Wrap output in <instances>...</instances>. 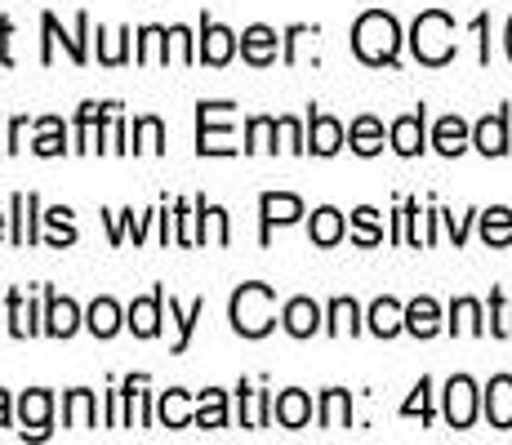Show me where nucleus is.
Instances as JSON below:
<instances>
[{
  "label": "nucleus",
  "instance_id": "nucleus-1",
  "mask_svg": "<svg viewBox=\"0 0 512 445\" xmlns=\"http://www.w3.org/2000/svg\"><path fill=\"white\" fill-rule=\"evenodd\" d=\"M401 23L388 14V9H366V14L352 23V54L366 67H397L401 63Z\"/></svg>",
  "mask_w": 512,
  "mask_h": 445
},
{
  "label": "nucleus",
  "instance_id": "nucleus-2",
  "mask_svg": "<svg viewBox=\"0 0 512 445\" xmlns=\"http://www.w3.org/2000/svg\"><path fill=\"white\" fill-rule=\"evenodd\" d=\"M228 321L241 339H268L277 330V290L263 281H245L228 299Z\"/></svg>",
  "mask_w": 512,
  "mask_h": 445
},
{
  "label": "nucleus",
  "instance_id": "nucleus-3",
  "mask_svg": "<svg viewBox=\"0 0 512 445\" xmlns=\"http://www.w3.org/2000/svg\"><path fill=\"white\" fill-rule=\"evenodd\" d=\"M410 54L419 58L423 67H446L455 63L459 41H455V18L446 9H423V14L410 23Z\"/></svg>",
  "mask_w": 512,
  "mask_h": 445
},
{
  "label": "nucleus",
  "instance_id": "nucleus-4",
  "mask_svg": "<svg viewBox=\"0 0 512 445\" xmlns=\"http://www.w3.org/2000/svg\"><path fill=\"white\" fill-rule=\"evenodd\" d=\"M236 103L228 98H201L196 103V156H236Z\"/></svg>",
  "mask_w": 512,
  "mask_h": 445
},
{
  "label": "nucleus",
  "instance_id": "nucleus-5",
  "mask_svg": "<svg viewBox=\"0 0 512 445\" xmlns=\"http://www.w3.org/2000/svg\"><path fill=\"white\" fill-rule=\"evenodd\" d=\"M90 14H85V9H81V14H76V23H72V32H63V23H58V18L54 14H41V63L49 67V63H54V49L58 45H63L67 49V58H72V63L76 67H85V63H90Z\"/></svg>",
  "mask_w": 512,
  "mask_h": 445
},
{
  "label": "nucleus",
  "instance_id": "nucleus-6",
  "mask_svg": "<svg viewBox=\"0 0 512 445\" xmlns=\"http://www.w3.org/2000/svg\"><path fill=\"white\" fill-rule=\"evenodd\" d=\"M441 410H446L450 428L468 432L472 423H477V414H481V388L468 379V374H455V379L446 383V392H441Z\"/></svg>",
  "mask_w": 512,
  "mask_h": 445
},
{
  "label": "nucleus",
  "instance_id": "nucleus-7",
  "mask_svg": "<svg viewBox=\"0 0 512 445\" xmlns=\"http://www.w3.org/2000/svg\"><path fill=\"white\" fill-rule=\"evenodd\" d=\"M236 49H241V36H236L232 27H223L219 18L201 14V32H196V63L228 67L232 58H236Z\"/></svg>",
  "mask_w": 512,
  "mask_h": 445
},
{
  "label": "nucleus",
  "instance_id": "nucleus-8",
  "mask_svg": "<svg viewBox=\"0 0 512 445\" xmlns=\"http://www.w3.org/2000/svg\"><path fill=\"white\" fill-rule=\"evenodd\" d=\"M41 196L36 192H14L9 196V241L18 250H32L41 245Z\"/></svg>",
  "mask_w": 512,
  "mask_h": 445
},
{
  "label": "nucleus",
  "instance_id": "nucleus-9",
  "mask_svg": "<svg viewBox=\"0 0 512 445\" xmlns=\"http://www.w3.org/2000/svg\"><path fill=\"white\" fill-rule=\"evenodd\" d=\"M303 201L294 192H263L259 196V245L268 250L272 245V227H290L303 219Z\"/></svg>",
  "mask_w": 512,
  "mask_h": 445
},
{
  "label": "nucleus",
  "instance_id": "nucleus-10",
  "mask_svg": "<svg viewBox=\"0 0 512 445\" xmlns=\"http://www.w3.org/2000/svg\"><path fill=\"white\" fill-rule=\"evenodd\" d=\"M18 423H23V441H45L49 432H54V392L49 388H27L23 397H18Z\"/></svg>",
  "mask_w": 512,
  "mask_h": 445
},
{
  "label": "nucleus",
  "instance_id": "nucleus-11",
  "mask_svg": "<svg viewBox=\"0 0 512 445\" xmlns=\"http://www.w3.org/2000/svg\"><path fill=\"white\" fill-rule=\"evenodd\" d=\"M388 147L397 156H406V161H415L423 156V147H428V107H415V112L397 116V121L388 125Z\"/></svg>",
  "mask_w": 512,
  "mask_h": 445
},
{
  "label": "nucleus",
  "instance_id": "nucleus-12",
  "mask_svg": "<svg viewBox=\"0 0 512 445\" xmlns=\"http://www.w3.org/2000/svg\"><path fill=\"white\" fill-rule=\"evenodd\" d=\"M348 147V130L339 116L321 112L317 103L308 107V156H339Z\"/></svg>",
  "mask_w": 512,
  "mask_h": 445
},
{
  "label": "nucleus",
  "instance_id": "nucleus-13",
  "mask_svg": "<svg viewBox=\"0 0 512 445\" xmlns=\"http://www.w3.org/2000/svg\"><path fill=\"white\" fill-rule=\"evenodd\" d=\"M165 285H156L152 294H143V299H134L130 308H125V330L134 334V339H156L161 334V321H165Z\"/></svg>",
  "mask_w": 512,
  "mask_h": 445
},
{
  "label": "nucleus",
  "instance_id": "nucleus-14",
  "mask_svg": "<svg viewBox=\"0 0 512 445\" xmlns=\"http://www.w3.org/2000/svg\"><path fill=\"white\" fill-rule=\"evenodd\" d=\"M41 294H45V334L49 339H72L85 325V312L76 308V299L54 294V285H41Z\"/></svg>",
  "mask_w": 512,
  "mask_h": 445
},
{
  "label": "nucleus",
  "instance_id": "nucleus-15",
  "mask_svg": "<svg viewBox=\"0 0 512 445\" xmlns=\"http://www.w3.org/2000/svg\"><path fill=\"white\" fill-rule=\"evenodd\" d=\"M281 325L290 339H312L317 330H326V312H321L317 299L299 294V299H285L281 303Z\"/></svg>",
  "mask_w": 512,
  "mask_h": 445
},
{
  "label": "nucleus",
  "instance_id": "nucleus-16",
  "mask_svg": "<svg viewBox=\"0 0 512 445\" xmlns=\"http://www.w3.org/2000/svg\"><path fill=\"white\" fill-rule=\"evenodd\" d=\"M5 330L14 334V339H36V334H45V308L23 299V290H9L5 294Z\"/></svg>",
  "mask_w": 512,
  "mask_h": 445
},
{
  "label": "nucleus",
  "instance_id": "nucleus-17",
  "mask_svg": "<svg viewBox=\"0 0 512 445\" xmlns=\"http://www.w3.org/2000/svg\"><path fill=\"white\" fill-rule=\"evenodd\" d=\"M236 414H241V428H250V432H259V428H272V423H277V419H272V401H277V397H272V392L268 388H250V383H236Z\"/></svg>",
  "mask_w": 512,
  "mask_h": 445
},
{
  "label": "nucleus",
  "instance_id": "nucleus-18",
  "mask_svg": "<svg viewBox=\"0 0 512 445\" xmlns=\"http://www.w3.org/2000/svg\"><path fill=\"white\" fill-rule=\"evenodd\" d=\"M472 147H477L481 156H508V147H512V134H508V103H499V112L481 116V121L472 125Z\"/></svg>",
  "mask_w": 512,
  "mask_h": 445
},
{
  "label": "nucleus",
  "instance_id": "nucleus-19",
  "mask_svg": "<svg viewBox=\"0 0 512 445\" xmlns=\"http://www.w3.org/2000/svg\"><path fill=\"white\" fill-rule=\"evenodd\" d=\"M241 58L250 67H272L281 58V36H277V27H268V23H250L241 32Z\"/></svg>",
  "mask_w": 512,
  "mask_h": 445
},
{
  "label": "nucleus",
  "instance_id": "nucleus-20",
  "mask_svg": "<svg viewBox=\"0 0 512 445\" xmlns=\"http://www.w3.org/2000/svg\"><path fill=\"white\" fill-rule=\"evenodd\" d=\"M481 414H486L490 428L512 432V374H495L481 392Z\"/></svg>",
  "mask_w": 512,
  "mask_h": 445
},
{
  "label": "nucleus",
  "instance_id": "nucleus-21",
  "mask_svg": "<svg viewBox=\"0 0 512 445\" xmlns=\"http://www.w3.org/2000/svg\"><path fill=\"white\" fill-rule=\"evenodd\" d=\"M161 210H147V214H134V210H103L98 219L107 223V241L112 245H125V236H134V245L147 241V227L156 223Z\"/></svg>",
  "mask_w": 512,
  "mask_h": 445
},
{
  "label": "nucleus",
  "instance_id": "nucleus-22",
  "mask_svg": "<svg viewBox=\"0 0 512 445\" xmlns=\"http://www.w3.org/2000/svg\"><path fill=\"white\" fill-rule=\"evenodd\" d=\"M432 152H441V156H450V161H455V156H464L468 147H472V125L464 121V116H441L437 125H432Z\"/></svg>",
  "mask_w": 512,
  "mask_h": 445
},
{
  "label": "nucleus",
  "instance_id": "nucleus-23",
  "mask_svg": "<svg viewBox=\"0 0 512 445\" xmlns=\"http://www.w3.org/2000/svg\"><path fill=\"white\" fill-rule=\"evenodd\" d=\"M446 330V316H441V303L432 294H419V299L406 303V334L415 339H437Z\"/></svg>",
  "mask_w": 512,
  "mask_h": 445
},
{
  "label": "nucleus",
  "instance_id": "nucleus-24",
  "mask_svg": "<svg viewBox=\"0 0 512 445\" xmlns=\"http://www.w3.org/2000/svg\"><path fill=\"white\" fill-rule=\"evenodd\" d=\"M366 330L374 334V339H397V334L406 330V303H397L392 294L374 299L366 308Z\"/></svg>",
  "mask_w": 512,
  "mask_h": 445
},
{
  "label": "nucleus",
  "instance_id": "nucleus-25",
  "mask_svg": "<svg viewBox=\"0 0 512 445\" xmlns=\"http://www.w3.org/2000/svg\"><path fill=\"white\" fill-rule=\"evenodd\" d=\"M156 423H161V428H170V432H183V428H192V423H196V410H192V392H183V388H170V392H161V397H156Z\"/></svg>",
  "mask_w": 512,
  "mask_h": 445
},
{
  "label": "nucleus",
  "instance_id": "nucleus-26",
  "mask_svg": "<svg viewBox=\"0 0 512 445\" xmlns=\"http://www.w3.org/2000/svg\"><path fill=\"white\" fill-rule=\"evenodd\" d=\"M272 419H277L281 428H290V432L308 428V423H312V397L303 388L277 392V401H272Z\"/></svg>",
  "mask_w": 512,
  "mask_h": 445
},
{
  "label": "nucleus",
  "instance_id": "nucleus-27",
  "mask_svg": "<svg viewBox=\"0 0 512 445\" xmlns=\"http://www.w3.org/2000/svg\"><path fill=\"white\" fill-rule=\"evenodd\" d=\"M343 236H348V219H343V210H334V205H321V210H312L308 241L317 245V250H334Z\"/></svg>",
  "mask_w": 512,
  "mask_h": 445
},
{
  "label": "nucleus",
  "instance_id": "nucleus-28",
  "mask_svg": "<svg viewBox=\"0 0 512 445\" xmlns=\"http://www.w3.org/2000/svg\"><path fill=\"white\" fill-rule=\"evenodd\" d=\"M116 107H121V103H94V98H90V103L76 107V125H72V138H76V143H72V152L90 156V138H94V130L116 112Z\"/></svg>",
  "mask_w": 512,
  "mask_h": 445
},
{
  "label": "nucleus",
  "instance_id": "nucleus-29",
  "mask_svg": "<svg viewBox=\"0 0 512 445\" xmlns=\"http://www.w3.org/2000/svg\"><path fill=\"white\" fill-rule=\"evenodd\" d=\"M32 152L36 156H45V161H54V156H67L72 152V143H67V125H63V116H41V121H32Z\"/></svg>",
  "mask_w": 512,
  "mask_h": 445
},
{
  "label": "nucleus",
  "instance_id": "nucleus-30",
  "mask_svg": "<svg viewBox=\"0 0 512 445\" xmlns=\"http://www.w3.org/2000/svg\"><path fill=\"white\" fill-rule=\"evenodd\" d=\"M366 330V316H361L357 308V299H348V294H339V299H330V308H326V334L330 339H343V334H361Z\"/></svg>",
  "mask_w": 512,
  "mask_h": 445
},
{
  "label": "nucleus",
  "instance_id": "nucleus-31",
  "mask_svg": "<svg viewBox=\"0 0 512 445\" xmlns=\"http://www.w3.org/2000/svg\"><path fill=\"white\" fill-rule=\"evenodd\" d=\"M121 325H125V308H121L116 299H107V294H103V299H94L90 308H85V330H90L94 339H112Z\"/></svg>",
  "mask_w": 512,
  "mask_h": 445
},
{
  "label": "nucleus",
  "instance_id": "nucleus-32",
  "mask_svg": "<svg viewBox=\"0 0 512 445\" xmlns=\"http://www.w3.org/2000/svg\"><path fill=\"white\" fill-rule=\"evenodd\" d=\"M383 143H388V130H383L379 116H357V121L348 125V147L357 156H379Z\"/></svg>",
  "mask_w": 512,
  "mask_h": 445
},
{
  "label": "nucleus",
  "instance_id": "nucleus-33",
  "mask_svg": "<svg viewBox=\"0 0 512 445\" xmlns=\"http://www.w3.org/2000/svg\"><path fill=\"white\" fill-rule=\"evenodd\" d=\"M317 419H321L326 432L352 428V392L348 388H326L321 392V405H317Z\"/></svg>",
  "mask_w": 512,
  "mask_h": 445
},
{
  "label": "nucleus",
  "instance_id": "nucleus-34",
  "mask_svg": "<svg viewBox=\"0 0 512 445\" xmlns=\"http://www.w3.org/2000/svg\"><path fill=\"white\" fill-rule=\"evenodd\" d=\"M63 428H98V397L90 388L63 392Z\"/></svg>",
  "mask_w": 512,
  "mask_h": 445
},
{
  "label": "nucleus",
  "instance_id": "nucleus-35",
  "mask_svg": "<svg viewBox=\"0 0 512 445\" xmlns=\"http://www.w3.org/2000/svg\"><path fill=\"white\" fill-rule=\"evenodd\" d=\"M192 428H205V432L228 428V392H223V388L196 392V423H192Z\"/></svg>",
  "mask_w": 512,
  "mask_h": 445
},
{
  "label": "nucleus",
  "instance_id": "nucleus-36",
  "mask_svg": "<svg viewBox=\"0 0 512 445\" xmlns=\"http://www.w3.org/2000/svg\"><path fill=\"white\" fill-rule=\"evenodd\" d=\"M165 303H170V321H174V330H179V339H174V356H183L187 348H192V334H196V321H201V316H205V299H192V303H187V308H179V299H174V294H170V299H165Z\"/></svg>",
  "mask_w": 512,
  "mask_h": 445
},
{
  "label": "nucleus",
  "instance_id": "nucleus-37",
  "mask_svg": "<svg viewBox=\"0 0 512 445\" xmlns=\"http://www.w3.org/2000/svg\"><path fill=\"white\" fill-rule=\"evenodd\" d=\"M348 236L352 245H361V250H374V245H383V219L374 205H357V210L348 214Z\"/></svg>",
  "mask_w": 512,
  "mask_h": 445
},
{
  "label": "nucleus",
  "instance_id": "nucleus-38",
  "mask_svg": "<svg viewBox=\"0 0 512 445\" xmlns=\"http://www.w3.org/2000/svg\"><path fill=\"white\" fill-rule=\"evenodd\" d=\"M477 223H481V241H486L490 250H508L512 245V210L508 205H490V210H481Z\"/></svg>",
  "mask_w": 512,
  "mask_h": 445
},
{
  "label": "nucleus",
  "instance_id": "nucleus-39",
  "mask_svg": "<svg viewBox=\"0 0 512 445\" xmlns=\"http://www.w3.org/2000/svg\"><path fill=\"white\" fill-rule=\"evenodd\" d=\"M130 58H134V32L130 27H121V32L98 27V63L103 67H125Z\"/></svg>",
  "mask_w": 512,
  "mask_h": 445
},
{
  "label": "nucleus",
  "instance_id": "nucleus-40",
  "mask_svg": "<svg viewBox=\"0 0 512 445\" xmlns=\"http://www.w3.org/2000/svg\"><path fill=\"white\" fill-rule=\"evenodd\" d=\"M130 152L139 156H161L165 152V121L161 116H134V130H130Z\"/></svg>",
  "mask_w": 512,
  "mask_h": 445
},
{
  "label": "nucleus",
  "instance_id": "nucleus-41",
  "mask_svg": "<svg viewBox=\"0 0 512 445\" xmlns=\"http://www.w3.org/2000/svg\"><path fill=\"white\" fill-rule=\"evenodd\" d=\"M41 219H45V227H49V236H45L49 250H67V245L81 241V232H76V214L67 210V205H54V210H45Z\"/></svg>",
  "mask_w": 512,
  "mask_h": 445
},
{
  "label": "nucleus",
  "instance_id": "nucleus-42",
  "mask_svg": "<svg viewBox=\"0 0 512 445\" xmlns=\"http://www.w3.org/2000/svg\"><path fill=\"white\" fill-rule=\"evenodd\" d=\"M277 138H281V130H277V116H250L245 121V156H254V152H272L277 156Z\"/></svg>",
  "mask_w": 512,
  "mask_h": 445
},
{
  "label": "nucleus",
  "instance_id": "nucleus-43",
  "mask_svg": "<svg viewBox=\"0 0 512 445\" xmlns=\"http://www.w3.org/2000/svg\"><path fill=\"white\" fill-rule=\"evenodd\" d=\"M450 334H486V312H481L477 299H455L450 303V321H446Z\"/></svg>",
  "mask_w": 512,
  "mask_h": 445
},
{
  "label": "nucleus",
  "instance_id": "nucleus-44",
  "mask_svg": "<svg viewBox=\"0 0 512 445\" xmlns=\"http://www.w3.org/2000/svg\"><path fill=\"white\" fill-rule=\"evenodd\" d=\"M317 36H321V27H317V23H290V27L281 32V63H285V67H299L303 45L317 41Z\"/></svg>",
  "mask_w": 512,
  "mask_h": 445
},
{
  "label": "nucleus",
  "instance_id": "nucleus-45",
  "mask_svg": "<svg viewBox=\"0 0 512 445\" xmlns=\"http://www.w3.org/2000/svg\"><path fill=\"white\" fill-rule=\"evenodd\" d=\"M401 419H419L423 428L432 423V379H428V374H423V379L415 383V392L401 401Z\"/></svg>",
  "mask_w": 512,
  "mask_h": 445
},
{
  "label": "nucleus",
  "instance_id": "nucleus-46",
  "mask_svg": "<svg viewBox=\"0 0 512 445\" xmlns=\"http://www.w3.org/2000/svg\"><path fill=\"white\" fill-rule=\"evenodd\" d=\"M486 334L495 339H512V303L504 299V290H490V312H486Z\"/></svg>",
  "mask_w": 512,
  "mask_h": 445
},
{
  "label": "nucleus",
  "instance_id": "nucleus-47",
  "mask_svg": "<svg viewBox=\"0 0 512 445\" xmlns=\"http://www.w3.org/2000/svg\"><path fill=\"white\" fill-rule=\"evenodd\" d=\"M174 245H183V250H192L196 245V210L187 196L174 201Z\"/></svg>",
  "mask_w": 512,
  "mask_h": 445
},
{
  "label": "nucleus",
  "instance_id": "nucleus-48",
  "mask_svg": "<svg viewBox=\"0 0 512 445\" xmlns=\"http://www.w3.org/2000/svg\"><path fill=\"white\" fill-rule=\"evenodd\" d=\"M277 130H281V147L294 156H308V125H299L294 116H277Z\"/></svg>",
  "mask_w": 512,
  "mask_h": 445
},
{
  "label": "nucleus",
  "instance_id": "nucleus-49",
  "mask_svg": "<svg viewBox=\"0 0 512 445\" xmlns=\"http://www.w3.org/2000/svg\"><path fill=\"white\" fill-rule=\"evenodd\" d=\"M472 219H477V210H468V214H455V210H441V223H446V232H450V241H455V250H464V245H468Z\"/></svg>",
  "mask_w": 512,
  "mask_h": 445
},
{
  "label": "nucleus",
  "instance_id": "nucleus-50",
  "mask_svg": "<svg viewBox=\"0 0 512 445\" xmlns=\"http://www.w3.org/2000/svg\"><path fill=\"white\" fill-rule=\"evenodd\" d=\"M107 428H130V414H125V388L112 383L107 388Z\"/></svg>",
  "mask_w": 512,
  "mask_h": 445
},
{
  "label": "nucleus",
  "instance_id": "nucleus-51",
  "mask_svg": "<svg viewBox=\"0 0 512 445\" xmlns=\"http://www.w3.org/2000/svg\"><path fill=\"white\" fill-rule=\"evenodd\" d=\"M210 241L214 245H232V223L223 205H210Z\"/></svg>",
  "mask_w": 512,
  "mask_h": 445
},
{
  "label": "nucleus",
  "instance_id": "nucleus-52",
  "mask_svg": "<svg viewBox=\"0 0 512 445\" xmlns=\"http://www.w3.org/2000/svg\"><path fill=\"white\" fill-rule=\"evenodd\" d=\"M0 67H14V18L0 14Z\"/></svg>",
  "mask_w": 512,
  "mask_h": 445
},
{
  "label": "nucleus",
  "instance_id": "nucleus-53",
  "mask_svg": "<svg viewBox=\"0 0 512 445\" xmlns=\"http://www.w3.org/2000/svg\"><path fill=\"white\" fill-rule=\"evenodd\" d=\"M192 210H196V245H210V201L192 196Z\"/></svg>",
  "mask_w": 512,
  "mask_h": 445
},
{
  "label": "nucleus",
  "instance_id": "nucleus-54",
  "mask_svg": "<svg viewBox=\"0 0 512 445\" xmlns=\"http://www.w3.org/2000/svg\"><path fill=\"white\" fill-rule=\"evenodd\" d=\"M472 36H477V58L481 63H490V14H477L472 18Z\"/></svg>",
  "mask_w": 512,
  "mask_h": 445
},
{
  "label": "nucleus",
  "instance_id": "nucleus-55",
  "mask_svg": "<svg viewBox=\"0 0 512 445\" xmlns=\"http://www.w3.org/2000/svg\"><path fill=\"white\" fill-rule=\"evenodd\" d=\"M23 138H27V116H14V121H9V134H5V152L9 156L23 152Z\"/></svg>",
  "mask_w": 512,
  "mask_h": 445
},
{
  "label": "nucleus",
  "instance_id": "nucleus-56",
  "mask_svg": "<svg viewBox=\"0 0 512 445\" xmlns=\"http://www.w3.org/2000/svg\"><path fill=\"white\" fill-rule=\"evenodd\" d=\"M156 219H161V245L170 250L174 245V210H170V201H161V214H156Z\"/></svg>",
  "mask_w": 512,
  "mask_h": 445
},
{
  "label": "nucleus",
  "instance_id": "nucleus-57",
  "mask_svg": "<svg viewBox=\"0 0 512 445\" xmlns=\"http://www.w3.org/2000/svg\"><path fill=\"white\" fill-rule=\"evenodd\" d=\"M14 423V401H9V392L0 388V428H9Z\"/></svg>",
  "mask_w": 512,
  "mask_h": 445
},
{
  "label": "nucleus",
  "instance_id": "nucleus-58",
  "mask_svg": "<svg viewBox=\"0 0 512 445\" xmlns=\"http://www.w3.org/2000/svg\"><path fill=\"white\" fill-rule=\"evenodd\" d=\"M504 49H508V58H512V18H508V27H504Z\"/></svg>",
  "mask_w": 512,
  "mask_h": 445
},
{
  "label": "nucleus",
  "instance_id": "nucleus-59",
  "mask_svg": "<svg viewBox=\"0 0 512 445\" xmlns=\"http://www.w3.org/2000/svg\"><path fill=\"white\" fill-rule=\"evenodd\" d=\"M9 236V214H0V241Z\"/></svg>",
  "mask_w": 512,
  "mask_h": 445
},
{
  "label": "nucleus",
  "instance_id": "nucleus-60",
  "mask_svg": "<svg viewBox=\"0 0 512 445\" xmlns=\"http://www.w3.org/2000/svg\"><path fill=\"white\" fill-rule=\"evenodd\" d=\"M0 152H5V143H0Z\"/></svg>",
  "mask_w": 512,
  "mask_h": 445
}]
</instances>
